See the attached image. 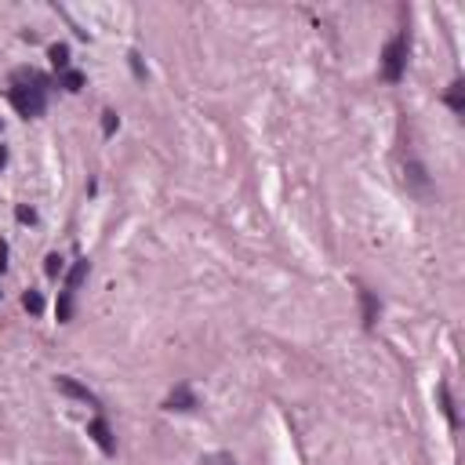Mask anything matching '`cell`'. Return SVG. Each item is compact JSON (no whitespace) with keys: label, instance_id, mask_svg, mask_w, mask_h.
<instances>
[{"label":"cell","instance_id":"obj_11","mask_svg":"<svg viewBox=\"0 0 465 465\" xmlns=\"http://www.w3.org/2000/svg\"><path fill=\"white\" fill-rule=\"evenodd\" d=\"M461 91H465V84H461V81H454V84H451V91H447V106H451L458 116L465 113V98H461Z\"/></svg>","mask_w":465,"mask_h":465},{"label":"cell","instance_id":"obj_2","mask_svg":"<svg viewBox=\"0 0 465 465\" xmlns=\"http://www.w3.org/2000/svg\"><path fill=\"white\" fill-rule=\"evenodd\" d=\"M407 51H411V36H407V29H400L393 41L382 48V81H385V84H400V81H404Z\"/></svg>","mask_w":465,"mask_h":465},{"label":"cell","instance_id":"obj_10","mask_svg":"<svg viewBox=\"0 0 465 465\" xmlns=\"http://www.w3.org/2000/svg\"><path fill=\"white\" fill-rule=\"evenodd\" d=\"M48 58H51V66H55L58 73L69 69V48H66V44H51V48H48Z\"/></svg>","mask_w":465,"mask_h":465},{"label":"cell","instance_id":"obj_1","mask_svg":"<svg viewBox=\"0 0 465 465\" xmlns=\"http://www.w3.org/2000/svg\"><path fill=\"white\" fill-rule=\"evenodd\" d=\"M11 106L19 116L33 121L48 109V76L36 73V69H15L11 73V91H8Z\"/></svg>","mask_w":465,"mask_h":465},{"label":"cell","instance_id":"obj_9","mask_svg":"<svg viewBox=\"0 0 465 465\" xmlns=\"http://www.w3.org/2000/svg\"><path fill=\"white\" fill-rule=\"evenodd\" d=\"M436 397H440V407H444L447 421H451V425H458V414H454V400H451V389H447V382H440V385H436Z\"/></svg>","mask_w":465,"mask_h":465},{"label":"cell","instance_id":"obj_6","mask_svg":"<svg viewBox=\"0 0 465 465\" xmlns=\"http://www.w3.org/2000/svg\"><path fill=\"white\" fill-rule=\"evenodd\" d=\"M91 273V262L88 258H81V262H76L73 269H69V273H66V291H73L76 295V287H81L84 284V277Z\"/></svg>","mask_w":465,"mask_h":465},{"label":"cell","instance_id":"obj_14","mask_svg":"<svg viewBox=\"0 0 465 465\" xmlns=\"http://www.w3.org/2000/svg\"><path fill=\"white\" fill-rule=\"evenodd\" d=\"M62 262H66V258H62V255H58V251H51V255H48V258H44V273H48V277H51V280H55V277H62V269H66V265H62Z\"/></svg>","mask_w":465,"mask_h":465},{"label":"cell","instance_id":"obj_12","mask_svg":"<svg viewBox=\"0 0 465 465\" xmlns=\"http://www.w3.org/2000/svg\"><path fill=\"white\" fill-rule=\"evenodd\" d=\"M73 298H76L73 291H62V295H58V324H69V320H73Z\"/></svg>","mask_w":465,"mask_h":465},{"label":"cell","instance_id":"obj_17","mask_svg":"<svg viewBox=\"0 0 465 465\" xmlns=\"http://www.w3.org/2000/svg\"><path fill=\"white\" fill-rule=\"evenodd\" d=\"M15 218H19V222H26V225H33V222H36L33 208H15Z\"/></svg>","mask_w":465,"mask_h":465},{"label":"cell","instance_id":"obj_7","mask_svg":"<svg viewBox=\"0 0 465 465\" xmlns=\"http://www.w3.org/2000/svg\"><path fill=\"white\" fill-rule=\"evenodd\" d=\"M58 88H66L69 95H76L84 88V73L81 69H66V73H58Z\"/></svg>","mask_w":465,"mask_h":465},{"label":"cell","instance_id":"obj_8","mask_svg":"<svg viewBox=\"0 0 465 465\" xmlns=\"http://www.w3.org/2000/svg\"><path fill=\"white\" fill-rule=\"evenodd\" d=\"M360 302H364V327H374V320H378V298L371 291H360Z\"/></svg>","mask_w":465,"mask_h":465},{"label":"cell","instance_id":"obj_13","mask_svg":"<svg viewBox=\"0 0 465 465\" xmlns=\"http://www.w3.org/2000/svg\"><path fill=\"white\" fill-rule=\"evenodd\" d=\"M22 305L29 309L33 317H41V313H44V298H41V291H26V295H22Z\"/></svg>","mask_w":465,"mask_h":465},{"label":"cell","instance_id":"obj_4","mask_svg":"<svg viewBox=\"0 0 465 465\" xmlns=\"http://www.w3.org/2000/svg\"><path fill=\"white\" fill-rule=\"evenodd\" d=\"M88 436H91V440H95L98 447H102V454H113V451H116V440H113V429H109V421H106L102 414L88 421Z\"/></svg>","mask_w":465,"mask_h":465},{"label":"cell","instance_id":"obj_16","mask_svg":"<svg viewBox=\"0 0 465 465\" xmlns=\"http://www.w3.org/2000/svg\"><path fill=\"white\" fill-rule=\"evenodd\" d=\"M116 128H121V116H116L113 109H106V113H102V131H106V135H113Z\"/></svg>","mask_w":465,"mask_h":465},{"label":"cell","instance_id":"obj_18","mask_svg":"<svg viewBox=\"0 0 465 465\" xmlns=\"http://www.w3.org/2000/svg\"><path fill=\"white\" fill-rule=\"evenodd\" d=\"M4 269H8V244L0 240V273H4Z\"/></svg>","mask_w":465,"mask_h":465},{"label":"cell","instance_id":"obj_3","mask_svg":"<svg viewBox=\"0 0 465 465\" xmlns=\"http://www.w3.org/2000/svg\"><path fill=\"white\" fill-rule=\"evenodd\" d=\"M55 385H58V393H66V397H73V400H84V404H88V407H95V411L102 407V400L88 389V385H81V382L69 378V374H58V378H55Z\"/></svg>","mask_w":465,"mask_h":465},{"label":"cell","instance_id":"obj_5","mask_svg":"<svg viewBox=\"0 0 465 465\" xmlns=\"http://www.w3.org/2000/svg\"><path fill=\"white\" fill-rule=\"evenodd\" d=\"M164 407L168 411H193L197 407V393H193L189 385H175V389L168 393V400H164Z\"/></svg>","mask_w":465,"mask_h":465},{"label":"cell","instance_id":"obj_19","mask_svg":"<svg viewBox=\"0 0 465 465\" xmlns=\"http://www.w3.org/2000/svg\"><path fill=\"white\" fill-rule=\"evenodd\" d=\"M4 164H8V149H4V145H0V168H4Z\"/></svg>","mask_w":465,"mask_h":465},{"label":"cell","instance_id":"obj_15","mask_svg":"<svg viewBox=\"0 0 465 465\" xmlns=\"http://www.w3.org/2000/svg\"><path fill=\"white\" fill-rule=\"evenodd\" d=\"M200 465H237V458H232L229 451H215V454H204Z\"/></svg>","mask_w":465,"mask_h":465}]
</instances>
